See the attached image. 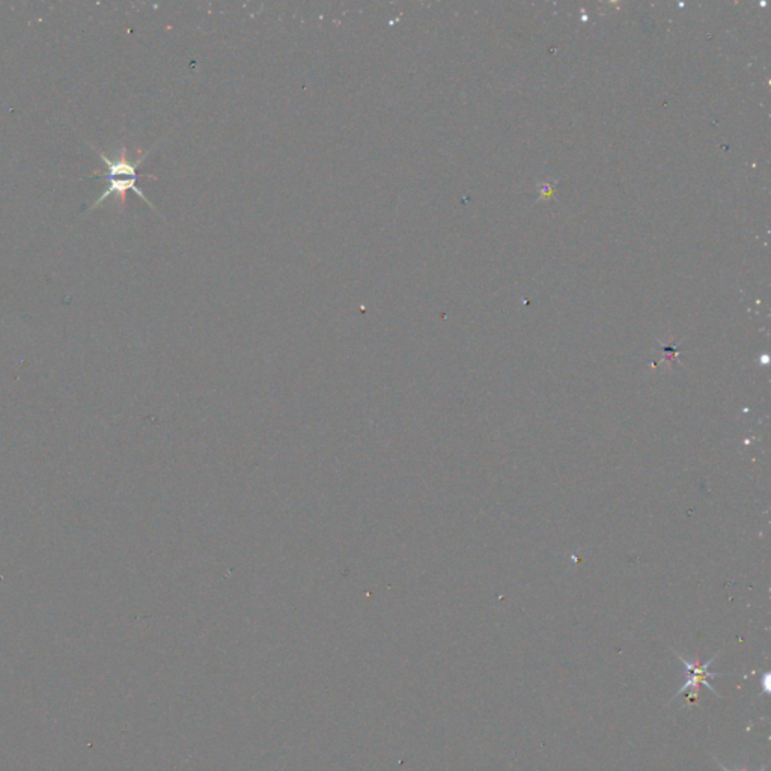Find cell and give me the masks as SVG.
<instances>
[{
	"label": "cell",
	"mask_w": 771,
	"mask_h": 771,
	"mask_svg": "<svg viewBox=\"0 0 771 771\" xmlns=\"http://www.w3.org/2000/svg\"><path fill=\"white\" fill-rule=\"evenodd\" d=\"M717 655H719V652H717L716 655H712V657H711L707 663L699 664V663L690 661V660L684 659L683 655L678 654V659H680V661L683 663L684 669H685V683H684L683 687H681L680 690H678V692L675 693L673 699L678 698L680 695H683L684 692H690V690H696L699 685H705L712 695L719 696V693L716 692L714 687L711 685L710 680H712V678L722 676V675H723V676H729V675H728V673H719V672H710V667H711L712 661H714V660L717 659ZM673 699H672V700H673Z\"/></svg>",
	"instance_id": "obj_2"
},
{
	"label": "cell",
	"mask_w": 771,
	"mask_h": 771,
	"mask_svg": "<svg viewBox=\"0 0 771 771\" xmlns=\"http://www.w3.org/2000/svg\"><path fill=\"white\" fill-rule=\"evenodd\" d=\"M100 157L107 166V174H100V172H95V174H92L90 177L106 178L109 181V186L105 190V193H102L101 196L94 202V205L90 206V208H97L102 201H106L109 196H113V194H117V196L121 199V205L124 206L126 192L130 190H133L137 196L142 198L149 206H151V208H154V205L148 201V198L142 193V190L137 187V178H139V175H137V167H139V165L143 162L146 154L137 160L136 163H129L126 162V149L125 146H122L119 158L117 160V162H112V160L102 153H100Z\"/></svg>",
	"instance_id": "obj_1"
},
{
	"label": "cell",
	"mask_w": 771,
	"mask_h": 771,
	"mask_svg": "<svg viewBox=\"0 0 771 771\" xmlns=\"http://www.w3.org/2000/svg\"><path fill=\"white\" fill-rule=\"evenodd\" d=\"M770 678H771L770 672H765L764 676H763V690H764V693H767V695L771 692V688H770Z\"/></svg>",
	"instance_id": "obj_3"
},
{
	"label": "cell",
	"mask_w": 771,
	"mask_h": 771,
	"mask_svg": "<svg viewBox=\"0 0 771 771\" xmlns=\"http://www.w3.org/2000/svg\"><path fill=\"white\" fill-rule=\"evenodd\" d=\"M714 759H716V763H717V764H719V767H720V768H722V770H723V771H732V770H729V768H728V767H726V765H723V764H722V763H720V761H719V759H717V758H714ZM765 770H767V764H764V765H763V767H761V768H759V770H758V771H765Z\"/></svg>",
	"instance_id": "obj_4"
}]
</instances>
